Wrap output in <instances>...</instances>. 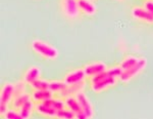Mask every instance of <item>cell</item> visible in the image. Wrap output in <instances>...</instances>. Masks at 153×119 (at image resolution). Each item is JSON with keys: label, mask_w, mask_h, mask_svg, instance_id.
I'll list each match as a JSON object with an SVG mask.
<instances>
[{"label": "cell", "mask_w": 153, "mask_h": 119, "mask_svg": "<svg viewBox=\"0 0 153 119\" xmlns=\"http://www.w3.org/2000/svg\"><path fill=\"white\" fill-rule=\"evenodd\" d=\"M31 47L32 50L36 54L45 60H48V61H54L59 56V51L57 50V48H55L53 45H50L47 42L40 40V39H35L32 41Z\"/></svg>", "instance_id": "1"}, {"label": "cell", "mask_w": 153, "mask_h": 119, "mask_svg": "<svg viewBox=\"0 0 153 119\" xmlns=\"http://www.w3.org/2000/svg\"><path fill=\"white\" fill-rule=\"evenodd\" d=\"M14 96V83L7 82L2 86L0 93V115L4 116L7 111L9 110L8 106L13 101Z\"/></svg>", "instance_id": "2"}, {"label": "cell", "mask_w": 153, "mask_h": 119, "mask_svg": "<svg viewBox=\"0 0 153 119\" xmlns=\"http://www.w3.org/2000/svg\"><path fill=\"white\" fill-rule=\"evenodd\" d=\"M146 67H147V59L144 58V56L139 58V61H138V63L136 64L134 67L130 68L129 70L123 72V74L120 77V81H122L123 83L130 82V81L133 80L135 77L140 75V74L145 70Z\"/></svg>", "instance_id": "3"}, {"label": "cell", "mask_w": 153, "mask_h": 119, "mask_svg": "<svg viewBox=\"0 0 153 119\" xmlns=\"http://www.w3.org/2000/svg\"><path fill=\"white\" fill-rule=\"evenodd\" d=\"M60 8L65 18L74 20L80 16L78 0H60Z\"/></svg>", "instance_id": "4"}, {"label": "cell", "mask_w": 153, "mask_h": 119, "mask_svg": "<svg viewBox=\"0 0 153 119\" xmlns=\"http://www.w3.org/2000/svg\"><path fill=\"white\" fill-rule=\"evenodd\" d=\"M87 75H86L85 71L83 68L75 69V70L68 72V74H65L63 81L68 84V85H74V84H80L84 83L87 79Z\"/></svg>", "instance_id": "5"}, {"label": "cell", "mask_w": 153, "mask_h": 119, "mask_svg": "<svg viewBox=\"0 0 153 119\" xmlns=\"http://www.w3.org/2000/svg\"><path fill=\"white\" fill-rule=\"evenodd\" d=\"M118 80H120V79L115 78V77H107V78L102 79V80H100V81H97V82L90 83V86H91V89H92L95 93H103V91L107 90L108 88L113 87L114 85H117Z\"/></svg>", "instance_id": "6"}, {"label": "cell", "mask_w": 153, "mask_h": 119, "mask_svg": "<svg viewBox=\"0 0 153 119\" xmlns=\"http://www.w3.org/2000/svg\"><path fill=\"white\" fill-rule=\"evenodd\" d=\"M132 18L141 23L153 25V16L143 6H134L132 8Z\"/></svg>", "instance_id": "7"}, {"label": "cell", "mask_w": 153, "mask_h": 119, "mask_svg": "<svg viewBox=\"0 0 153 119\" xmlns=\"http://www.w3.org/2000/svg\"><path fill=\"white\" fill-rule=\"evenodd\" d=\"M84 71H85L87 77L90 79L94 76L99 75L100 73L106 71L108 69V67L106 66V64L104 62H94V63H90L87 64L84 67Z\"/></svg>", "instance_id": "8"}, {"label": "cell", "mask_w": 153, "mask_h": 119, "mask_svg": "<svg viewBox=\"0 0 153 119\" xmlns=\"http://www.w3.org/2000/svg\"><path fill=\"white\" fill-rule=\"evenodd\" d=\"M76 96V99H78L79 103H80L82 111L88 116L89 119H92L94 117L95 111H94V107H93L92 103H91V101L89 100L88 96L86 95L84 91H82V93H78Z\"/></svg>", "instance_id": "9"}, {"label": "cell", "mask_w": 153, "mask_h": 119, "mask_svg": "<svg viewBox=\"0 0 153 119\" xmlns=\"http://www.w3.org/2000/svg\"><path fill=\"white\" fill-rule=\"evenodd\" d=\"M41 78V69L38 66H32L24 73L23 80L27 83V85L31 86L34 82Z\"/></svg>", "instance_id": "10"}, {"label": "cell", "mask_w": 153, "mask_h": 119, "mask_svg": "<svg viewBox=\"0 0 153 119\" xmlns=\"http://www.w3.org/2000/svg\"><path fill=\"white\" fill-rule=\"evenodd\" d=\"M78 4L80 11L85 14V16L93 17L97 12L96 5L94 1H92V0H78Z\"/></svg>", "instance_id": "11"}, {"label": "cell", "mask_w": 153, "mask_h": 119, "mask_svg": "<svg viewBox=\"0 0 153 119\" xmlns=\"http://www.w3.org/2000/svg\"><path fill=\"white\" fill-rule=\"evenodd\" d=\"M35 111L39 115H41L44 118L49 119H56V115H57V110L53 108H50L48 106L44 105V104H36Z\"/></svg>", "instance_id": "12"}, {"label": "cell", "mask_w": 153, "mask_h": 119, "mask_svg": "<svg viewBox=\"0 0 153 119\" xmlns=\"http://www.w3.org/2000/svg\"><path fill=\"white\" fill-rule=\"evenodd\" d=\"M53 96H55V95L52 91L49 90V89H46V90H33V93H31L32 100L35 102L36 104L44 103L45 101L53 98Z\"/></svg>", "instance_id": "13"}, {"label": "cell", "mask_w": 153, "mask_h": 119, "mask_svg": "<svg viewBox=\"0 0 153 119\" xmlns=\"http://www.w3.org/2000/svg\"><path fill=\"white\" fill-rule=\"evenodd\" d=\"M65 103L66 109L71 110L75 115L83 112L82 108H81V106H80V103H79V101L76 96H66V98H65Z\"/></svg>", "instance_id": "14"}, {"label": "cell", "mask_w": 153, "mask_h": 119, "mask_svg": "<svg viewBox=\"0 0 153 119\" xmlns=\"http://www.w3.org/2000/svg\"><path fill=\"white\" fill-rule=\"evenodd\" d=\"M35 106H36V103L32 100V98H30L29 100L22 106V108L19 109V111L25 119H30L32 114L35 111Z\"/></svg>", "instance_id": "15"}, {"label": "cell", "mask_w": 153, "mask_h": 119, "mask_svg": "<svg viewBox=\"0 0 153 119\" xmlns=\"http://www.w3.org/2000/svg\"><path fill=\"white\" fill-rule=\"evenodd\" d=\"M84 88H85V82L84 83H80V84H74V85H68V87L65 88V90L61 93L60 98L65 99L66 96H76L78 93L84 91Z\"/></svg>", "instance_id": "16"}, {"label": "cell", "mask_w": 153, "mask_h": 119, "mask_svg": "<svg viewBox=\"0 0 153 119\" xmlns=\"http://www.w3.org/2000/svg\"><path fill=\"white\" fill-rule=\"evenodd\" d=\"M41 104H44V105L48 106L50 108H53L55 110H63V109L66 108L65 106V99L60 98V96H53V98L49 99V100L45 101L44 103H41Z\"/></svg>", "instance_id": "17"}, {"label": "cell", "mask_w": 153, "mask_h": 119, "mask_svg": "<svg viewBox=\"0 0 153 119\" xmlns=\"http://www.w3.org/2000/svg\"><path fill=\"white\" fill-rule=\"evenodd\" d=\"M66 87H68V84L63 80H50L49 82V90L58 96L65 90Z\"/></svg>", "instance_id": "18"}, {"label": "cell", "mask_w": 153, "mask_h": 119, "mask_svg": "<svg viewBox=\"0 0 153 119\" xmlns=\"http://www.w3.org/2000/svg\"><path fill=\"white\" fill-rule=\"evenodd\" d=\"M138 61H139V58H137V56H125L124 60L120 62L118 66L120 67V69H122L123 72H124V71L129 70V69L132 68V67H134L136 64L138 63Z\"/></svg>", "instance_id": "19"}, {"label": "cell", "mask_w": 153, "mask_h": 119, "mask_svg": "<svg viewBox=\"0 0 153 119\" xmlns=\"http://www.w3.org/2000/svg\"><path fill=\"white\" fill-rule=\"evenodd\" d=\"M31 98V95H29L28 93H25L23 95L16 96V98L13 99V101H12L11 105H12V109H14V110H19V109L22 108V106L24 105L25 103H26L27 101L29 100V99Z\"/></svg>", "instance_id": "20"}, {"label": "cell", "mask_w": 153, "mask_h": 119, "mask_svg": "<svg viewBox=\"0 0 153 119\" xmlns=\"http://www.w3.org/2000/svg\"><path fill=\"white\" fill-rule=\"evenodd\" d=\"M49 82H50V80L40 78L32 84L31 87L33 88V90H46V89H49Z\"/></svg>", "instance_id": "21"}, {"label": "cell", "mask_w": 153, "mask_h": 119, "mask_svg": "<svg viewBox=\"0 0 153 119\" xmlns=\"http://www.w3.org/2000/svg\"><path fill=\"white\" fill-rule=\"evenodd\" d=\"M26 87H27V83L25 82V81L22 79V80L18 81L16 83H14V98H16V96L23 95V93H27L26 91Z\"/></svg>", "instance_id": "22"}, {"label": "cell", "mask_w": 153, "mask_h": 119, "mask_svg": "<svg viewBox=\"0 0 153 119\" xmlns=\"http://www.w3.org/2000/svg\"><path fill=\"white\" fill-rule=\"evenodd\" d=\"M56 119H76V115L68 109L59 110L56 115Z\"/></svg>", "instance_id": "23"}, {"label": "cell", "mask_w": 153, "mask_h": 119, "mask_svg": "<svg viewBox=\"0 0 153 119\" xmlns=\"http://www.w3.org/2000/svg\"><path fill=\"white\" fill-rule=\"evenodd\" d=\"M4 119H25L19 111L14 110V109H9L7 112L4 114Z\"/></svg>", "instance_id": "24"}, {"label": "cell", "mask_w": 153, "mask_h": 119, "mask_svg": "<svg viewBox=\"0 0 153 119\" xmlns=\"http://www.w3.org/2000/svg\"><path fill=\"white\" fill-rule=\"evenodd\" d=\"M143 7L153 16V0H145V2L143 3Z\"/></svg>", "instance_id": "25"}, {"label": "cell", "mask_w": 153, "mask_h": 119, "mask_svg": "<svg viewBox=\"0 0 153 119\" xmlns=\"http://www.w3.org/2000/svg\"><path fill=\"white\" fill-rule=\"evenodd\" d=\"M76 119H89V117L84 112H81L76 115Z\"/></svg>", "instance_id": "26"}, {"label": "cell", "mask_w": 153, "mask_h": 119, "mask_svg": "<svg viewBox=\"0 0 153 119\" xmlns=\"http://www.w3.org/2000/svg\"><path fill=\"white\" fill-rule=\"evenodd\" d=\"M115 1H118V2H122L123 0H115Z\"/></svg>", "instance_id": "27"}, {"label": "cell", "mask_w": 153, "mask_h": 119, "mask_svg": "<svg viewBox=\"0 0 153 119\" xmlns=\"http://www.w3.org/2000/svg\"><path fill=\"white\" fill-rule=\"evenodd\" d=\"M92 1H95V0H92Z\"/></svg>", "instance_id": "28"}]
</instances>
